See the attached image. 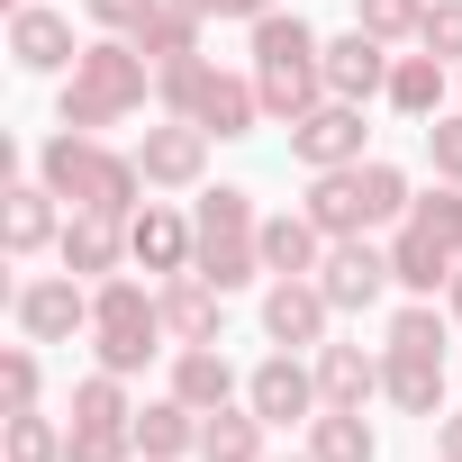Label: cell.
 Returning a JSON list of instances; mask_svg holds the SVG:
<instances>
[{"mask_svg":"<svg viewBox=\"0 0 462 462\" xmlns=\"http://www.w3.org/2000/svg\"><path fill=\"white\" fill-rule=\"evenodd\" d=\"M318 64H327V91H336V100H390V64H399V55H390L372 28H345V37H327Z\"/></svg>","mask_w":462,"mask_h":462,"instance_id":"obj_15","label":"cell"},{"mask_svg":"<svg viewBox=\"0 0 462 462\" xmlns=\"http://www.w3.org/2000/svg\"><path fill=\"white\" fill-rule=\"evenodd\" d=\"M37 181L64 208H109V217H136L145 208V163L118 154V145H100V136H82V127H55L37 145Z\"/></svg>","mask_w":462,"mask_h":462,"instance_id":"obj_2","label":"cell"},{"mask_svg":"<svg viewBox=\"0 0 462 462\" xmlns=\"http://www.w3.org/2000/svg\"><path fill=\"white\" fill-rule=\"evenodd\" d=\"M417 46L444 55V64H462V0H426V37Z\"/></svg>","mask_w":462,"mask_h":462,"instance_id":"obj_36","label":"cell"},{"mask_svg":"<svg viewBox=\"0 0 462 462\" xmlns=\"http://www.w3.org/2000/svg\"><path fill=\"white\" fill-rule=\"evenodd\" d=\"M73 426H136V399H127V372H91V381H73Z\"/></svg>","mask_w":462,"mask_h":462,"instance_id":"obj_30","label":"cell"},{"mask_svg":"<svg viewBox=\"0 0 462 462\" xmlns=\"http://www.w3.org/2000/svg\"><path fill=\"white\" fill-rule=\"evenodd\" d=\"M64 199L46 190V181H0V245L10 254H46L55 236H64Z\"/></svg>","mask_w":462,"mask_h":462,"instance_id":"obj_17","label":"cell"},{"mask_svg":"<svg viewBox=\"0 0 462 462\" xmlns=\"http://www.w3.org/2000/svg\"><path fill=\"white\" fill-rule=\"evenodd\" d=\"M263 417L254 408H208L199 417V462H263Z\"/></svg>","mask_w":462,"mask_h":462,"instance_id":"obj_27","label":"cell"},{"mask_svg":"<svg viewBox=\"0 0 462 462\" xmlns=\"http://www.w3.org/2000/svg\"><path fill=\"white\" fill-rule=\"evenodd\" d=\"M372 127H363V100H318L300 127H291V163L309 172H336V163H363Z\"/></svg>","mask_w":462,"mask_h":462,"instance_id":"obj_12","label":"cell"},{"mask_svg":"<svg viewBox=\"0 0 462 462\" xmlns=\"http://www.w3.org/2000/svg\"><path fill=\"white\" fill-rule=\"evenodd\" d=\"M309 363H318V399H327V408H372V399H381V354H363V345H318Z\"/></svg>","mask_w":462,"mask_h":462,"instance_id":"obj_22","label":"cell"},{"mask_svg":"<svg viewBox=\"0 0 462 462\" xmlns=\"http://www.w3.org/2000/svg\"><path fill=\"white\" fill-rule=\"evenodd\" d=\"M381 399L399 417H444V354H381Z\"/></svg>","mask_w":462,"mask_h":462,"instance_id":"obj_23","label":"cell"},{"mask_svg":"<svg viewBox=\"0 0 462 462\" xmlns=\"http://www.w3.org/2000/svg\"><path fill=\"white\" fill-rule=\"evenodd\" d=\"M273 10H282V0H226V19H245V28H254V19H273Z\"/></svg>","mask_w":462,"mask_h":462,"instance_id":"obj_39","label":"cell"},{"mask_svg":"<svg viewBox=\"0 0 462 462\" xmlns=\"http://www.w3.org/2000/svg\"><path fill=\"white\" fill-rule=\"evenodd\" d=\"M254 37V91H263V118H282V127H300L318 100H336L327 91V37L309 28V19H291V10H273V19H254L245 28Z\"/></svg>","mask_w":462,"mask_h":462,"instance_id":"obj_3","label":"cell"},{"mask_svg":"<svg viewBox=\"0 0 462 462\" xmlns=\"http://www.w3.org/2000/svg\"><path fill=\"white\" fill-rule=\"evenodd\" d=\"M245 408H254L263 426H291V417L309 426V417L327 408V399H318V363H300L291 345H273V354L245 372Z\"/></svg>","mask_w":462,"mask_h":462,"instance_id":"obj_10","label":"cell"},{"mask_svg":"<svg viewBox=\"0 0 462 462\" xmlns=\"http://www.w3.org/2000/svg\"><path fill=\"white\" fill-rule=\"evenodd\" d=\"M145 91H154L145 46H136V37H91L82 64L64 73V91H55V127H82V136L127 127V118L145 109Z\"/></svg>","mask_w":462,"mask_h":462,"instance_id":"obj_1","label":"cell"},{"mask_svg":"<svg viewBox=\"0 0 462 462\" xmlns=\"http://www.w3.org/2000/svg\"><path fill=\"white\" fill-rule=\"evenodd\" d=\"M136 462H145V453H136Z\"/></svg>","mask_w":462,"mask_h":462,"instance_id":"obj_44","label":"cell"},{"mask_svg":"<svg viewBox=\"0 0 462 462\" xmlns=\"http://www.w3.org/2000/svg\"><path fill=\"white\" fill-rule=\"evenodd\" d=\"M318 291L336 300V318H354V309H381V300L399 291V273H390V245H372V236H336V245H327V263H318Z\"/></svg>","mask_w":462,"mask_h":462,"instance_id":"obj_9","label":"cell"},{"mask_svg":"<svg viewBox=\"0 0 462 462\" xmlns=\"http://www.w3.org/2000/svg\"><path fill=\"white\" fill-rule=\"evenodd\" d=\"M10 64H19V73H73V64H82L73 19L46 10V0H19V10H10Z\"/></svg>","mask_w":462,"mask_h":462,"instance_id":"obj_14","label":"cell"},{"mask_svg":"<svg viewBox=\"0 0 462 462\" xmlns=\"http://www.w3.org/2000/svg\"><path fill=\"white\" fill-rule=\"evenodd\" d=\"M309 462H381V435L363 426V408H318L309 417Z\"/></svg>","mask_w":462,"mask_h":462,"instance_id":"obj_26","label":"cell"},{"mask_svg":"<svg viewBox=\"0 0 462 462\" xmlns=\"http://www.w3.org/2000/svg\"><path fill=\"white\" fill-rule=\"evenodd\" d=\"M453 73H462V64H453Z\"/></svg>","mask_w":462,"mask_h":462,"instance_id":"obj_45","label":"cell"},{"mask_svg":"<svg viewBox=\"0 0 462 462\" xmlns=\"http://www.w3.org/2000/svg\"><path fill=\"white\" fill-rule=\"evenodd\" d=\"M82 10H91V28H100V37H136V28L163 10V0H82Z\"/></svg>","mask_w":462,"mask_h":462,"instance_id":"obj_37","label":"cell"},{"mask_svg":"<svg viewBox=\"0 0 462 462\" xmlns=\"http://www.w3.org/2000/svg\"><path fill=\"white\" fill-rule=\"evenodd\" d=\"M37 390H46L37 345H10V354H0V417H10V408H37Z\"/></svg>","mask_w":462,"mask_h":462,"instance_id":"obj_33","label":"cell"},{"mask_svg":"<svg viewBox=\"0 0 462 462\" xmlns=\"http://www.w3.org/2000/svg\"><path fill=\"white\" fill-rule=\"evenodd\" d=\"M354 28H372L381 46H417L426 37V0H354Z\"/></svg>","mask_w":462,"mask_h":462,"instance_id":"obj_32","label":"cell"},{"mask_svg":"<svg viewBox=\"0 0 462 462\" xmlns=\"http://www.w3.org/2000/svg\"><path fill=\"white\" fill-rule=\"evenodd\" d=\"M64 462H136V426H73Z\"/></svg>","mask_w":462,"mask_h":462,"instance_id":"obj_34","label":"cell"},{"mask_svg":"<svg viewBox=\"0 0 462 462\" xmlns=\"http://www.w3.org/2000/svg\"><path fill=\"white\" fill-rule=\"evenodd\" d=\"M190 245H199V236H190V217L163 208V199H145V208L127 217V263H145L154 282H163V273H190Z\"/></svg>","mask_w":462,"mask_h":462,"instance_id":"obj_19","label":"cell"},{"mask_svg":"<svg viewBox=\"0 0 462 462\" xmlns=\"http://www.w3.org/2000/svg\"><path fill=\"white\" fill-rule=\"evenodd\" d=\"M154 100H163V118H190V127H208L217 145H236V136L263 127V91H254V73H217L208 55L163 64V73H154Z\"/></svg>","mask_w":462,"mask_h":462,"instance_id":"obj_6","label":"cell"},{"mask_svg":"<svg viewBox=\"0 0 462 462\" xmlns=\"http://www.w3.org/2000/svg\"><path fill=\"white\" fill-rule=\"evenodd\" d=\"M426 163H435V181H462V109L426 118Z\"/></svg>","mask_w":462,"mask_h":462,"instance_id":"obj_35","label":"cell"},{"mask_svg":"<svg viewBox=\"0 0 462 462\" xmlns=\"http://www.w3.org/2000/svg\"><path fill=\"white\" fill-rule=\"evenodd\" d=\"M408 172L399 163H381V154H363V163H336V172H309V217L327 226V245L336 236H381V226H399L408 217Z\"/></svg>","mask_w":462,"mask_h":462,"instance_id":"obj_5","label":"cell"},{"mask_svg":"<svg viewBox=\"0 0 462 462\" xmlns=\"http://www.w3.org/2000/svg\"><path fill=\"white\" fill-rule=\"evenodd\" d=\"M336 327V300L318 291V273H291V282H263V336L291 345V354H318Z\"/></svg>","mask_w":462,"mask_h":462,"instance_id":"obj_11","label":"cell"},{"mask_svg":"<svg viewBox=\"0 0 462 462\" xmlns=\"http://www.w3.org/2000/svg\"><path fill=\"white\" fill-rule=\"evenodd\" d=\"M444 91H453V64H444V55H426V46H417V55H399V64H390V109H399V118H417V127H426V118H444Z\"/></svg>","mask_w":462,"mask_h":462,"instance_id":"obj_24","label":"cell"},{"mask_svg":"<svg viewBox=\"0 0 462 462\" xmlns=\"http://www.w3.org/2000/svg\"><path fill=\"white\" fill-rule=\"evenodd\" d=\"M208 127H190V118H163V127H145L136 136V163H145V190H199V172H208Z\"/></svg>","mask_w":462,"mask_h":462,"instance_id":"obj_13","label":"cell"},{"mask_svg":"<svg viewBox=\"0 0 462 462\" xmlns=\"http://www.w3.org/2000/svg\"><path fill=\"white\" fill-rule=\"evenodd\" d=\"M64 435L73 426H55L46 408H10V417H0V453H10V462H64Z\"/></svg>","mask_w":462,"mask_h":462,"instance_id":"obj_29","label":"cell"},{"mask_svg":"<svg viewBox=\"0 0 462 462\" xmlns=\"http://www.w3.org/2000/svg\"><path fill=\"white\" fill-rule=\"evenodd\" d=\"M136 453L145 462H181V453H199V408L190 399H154V408H136Z\"/></svg>","mask_w":462,"mask_h":462,"instance_id":"obj_25","label":"cell"},{"mask_svg":"<svg viewBox=\"0 0 462 462\" xmlns=\"http://www.w3.org/2000/svg\"><path fill=\"white\" fill-rule=\"evenodd\" d=\"M10 318H19L28 345H73V336H91V282H73V273H37V282H19Z\"/></svg>","mask_w":462,"mask_h":462,"instance_id":"obj_8","label":"cell"},{"mask_svg":"<svg viewBox=\"0 0 462 462\" xmlns=\"http://www.w3.org/2000/svg\"><path fill=\"white\" fill-rule=\"evenodd\" d=\"M163 345H172V327H163V300H154L145 282H127V273L91 282V354H100L109 372H127V381H136Z\"/></svg>","mask_w":462,"mask_h":462,"instance_id":"obj_7","label":"cell"},{"mask_svg":"<svg viewBox=\"0 0 462 462\" xmlns=\"http://www.w3.org/2000/svg\"><path fill=\"white\" fill-rule=\"evenodd\" d=\"M435 462H462V408L435 417Z\"/></svg>","mask_w":462,"mask_h":462,"instance_id":"obj_38","label":"cell"},{"mask_svg":"<svg viewBox=\"0 0 462 462\" xmlns=\"http://www.w3.org/2000/svg\"><path fill=\"white\" fill-rule=\"evenodd\" d=\"M136 46H145V64H154V73H163V64H190V55H199V19L163 0V10L136 28Z\"/></svg>","mask_w":462,"mask_h":462,"instance_id":"obj_31","label":"cell"},{"mask_svg":"<svg viewBox=\"0 0 462 462\" xmlns=\"http://www.w3.org/2000/svg\"><path fill=\"white\" fill-rule=\"evenodd\" d=\"M10 10H19V0H10Z\"/></svg>","mask_w":462,"mask_h":462,"instance_id":"obj_43","label":"cell"},{"mask_svg":"<svg viewBox=\"0 0 462 462\" xmlns=\"http://www.w3.org/2000/svg\"><path fill=\"white\" fill-rule=\"evenodd\" d=\"M172 399H190L208 417V408H236L245 381H236V363H226L217 345H172Z\"/></svg>","mask_w":462,"mask_h":462,"instance_id":"obj_20","label":"cell"},{"mask_svg":"<svg viewBox=\"0 0 462 462\" xmlns=\"http://www.w3.org/2000/svg\"><path fill=\"white\" fill-rule=\"evenodd\" d=\"M154 300H163L172 345H217V327H226V291H217L208 273H163V282H154Z\"/></svg>","mask_w":462,"mask_h":462,"instance_id":"obj_18","label":"cell"},{"mask_svg":"<svg viewBox=\"0 0 462 462\" xmlns=\"http://www.w3.org/2000/svg\"><path fill=\"white\" fill-rule=\"evenodd\" d=\"M318 263H327V226L309 208H273L263 217V273L291 282V273H318Z\"/></svg>","mask_w":462,"mask_h":462,"instance_id":"obj_21","label":"cell"},{"mask_svg":"<svg viewBox=\"0 0 462 462\" xmlns=\"http://www.w3.org/2000/svg\"><path fill=\"white\" fill-rule=\"evenodd\" d=\"M172 10H190V19H226V0H172Z\"/></svg>","mask_w":462,"mask_h":462,"instance_id":"obj_40","label":"cell"},{"mask_svg":"<svg viewBox=\"0 0 462 462\" xmlns=\"http://www.w3.org/2000/svg\"><path fill=\"white\" fill-rule=\"evenodd\" d=\"M263 462H282V453H263ZM291 462H309V453H291Z\"/></svg>","mask_w":462,"mask_h":462,"instance_id":"obj_42","label":"cell"},{"mask_svg":"<svg viewBox=\"0 0 462 462\" xmlns=\"http://www.w3.org/2000/svg\"><path fill=\"white\" fill-rule=\"evenodd\" d=\"M55 254H64L73 282H109V273L127 263V217H109V208H73L64 236H55Z\"/></svg>","mask_w":462,"mask_h":462,"instance_id":"obj_16","label":"cell"},{"mask_svg":"<svg viewBox=\"0 0 462 462\" xmlns=\"http://www.w3.org/2000/svg\"><path fill=\"white\" fill-rule=\"evenodd\" d=\"M190 236H199V245H190V273H208L226 300L254 291V282H273V273H263V208H254V190H236V181L199 190Z\"/></svg>","mask_w":462,"mask_h":462,"instance_id":"obj_4","label":"cell"},{"mask_svg":"<svg viewBox=\"0 0 462 462\" xmlns=\"http://www.w3.org/2000/svg\"><path fill=\"white\" fill-rule=\"evenodd\" d=\"M444 309H453V327H462V263H453V282H444Z\"/></svg>","mask_w":462,"mask_h":462,"instance_id":"obj_41","label":"cell"},{"mask_svg":"<svg viewBox=\"0 0 462 462\" xmlns=\"http://www.w3.org/2000/svg\"><path fill=\"white\" fill-rule=\"evenodd\" d=\"M444 345H453V309H435V300H399L390 309L381 354H444Z\"/></svg>","mask_w":462,"mask_h":462,"instance_id":"obj_28","label":"cell"}]
</instances>
